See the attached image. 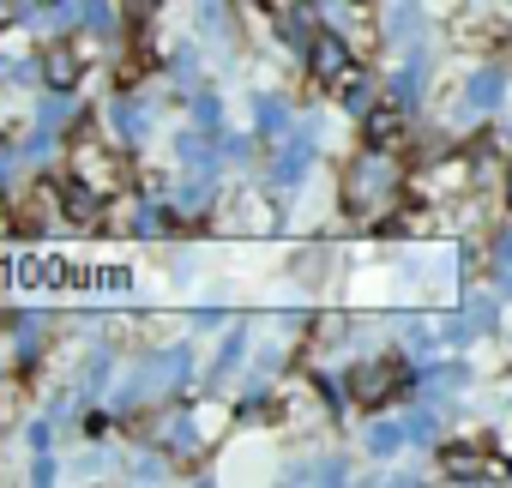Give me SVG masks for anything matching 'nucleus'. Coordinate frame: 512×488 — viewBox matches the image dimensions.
I'll return each instance as SVG.
<instances>
[{
  "label": "nucleus",
  "instance_id": "obj_1",
  "mask_svg": "<svg viewBox=\"0 0 512 488\" xmlns=\"http://www.w3.org/2000/svg\"><path fill=\"white\" fill-rule=\"evenodd\" d=\"M392 187H398V169H392V163L380 157V145H374V157H362V163L350 169V205L368 211V205H380Z\"/></svg>",
  "mask_w": 512,
  "mask_h": 488
},
{
  "label": "nucleus",
  "instance_id": "obj_2",
  "mask_svg": "<svg viewBox=\"0 0 512 488\" xmlns=\"http://www.w3.org/2000/svg\"><path fill=\"white\" fill-rule=\"evenodd\" d=\"M308 73L314 79H350V49H344V37H314V49H308Z\"/></svg>",
  "mask_w": 512,
  "mask_h": 488
},
{
  "label": "nucleus",
  "instance_id": "obj_3",
  "mask_svg": "<svg viewBox=\"0 0 512 488\" xmlns=\"http://www.w3.org/2000/svg\"><path fill=\"white\" fill-rule=\"evenodd\" d=\"M181 374H187V350L175 344V350H163V356L151 362V374H145V380H133V386H127V398H133V392H157V386H175Z\"/></svg>",
  "mask_w": 512,
  "mask_h": 488
},
{
  "label": "nucleus",
  "instance_id": "obj_4",
  "mask_svg": "<svg viewBox=\"0 0 512 488\" xmlns=\"http://www.w3.org/2000/svg\"><path fill=\"white\" fill-rule=\"evenodd\" d=\"M500 97H506V79H500L494 67H482V73H470V85H464V103H470L476 115H488V109H500Z\"/></svg>",
  "mask_w": 512,
  "mask_h": 488
},
{
  "label": "nucleus",
  "instance_id": "obj_5",
  "mask_svg": "<svg viewBox=\"0 0 512 488\" xmlns=\"http://www.w3.org/2000/svg\"><path fill=\"white\" fill-rule=\"evenodd\" d=\"M308 157H314V133H296V139L278 151V169H272V175H278L284 187H296V181H302V169H308Z\"/></svg>",
  "mask_w": 512,
  "mask_h": 488
},
{
  "label": "nucleus",
  "instance_id": "obj_6",
  "mask_svg": "<svg viewBox=\"0 0 512 488\" xmlns=\"http://www.w3.org/2000/svg\"><path fill=\"white\" fill-rule=\"evenodd\" d=\"M446 476L452 482H500L506 470L488 464V458H476V452H446Z\"/></svg>",
  "mask_w": 512,
  "mask_h": 488
},
{
  "label": "nucleus",
  "instance_id": "obj_7",
  "mask_svg": "<svg viewBox=\"0 0 512 488\" xmlns=\"http://www.w3.org/2000/svg\"><path fill=\"white\" fill-rule=\"evenodd\" d=\"M109 133H115V139H127V145H133V139H145V109H139L133 97H115V103H109Z\"/></svg>",
  "mask_w": 512,
  "mask_h": 488
},
{
  "label": "nucleus",
  "instance_id": "obj_8",
  "mask_svg": "<svg viewBox=\"0 0 512 488\" xmlns=\"http://www.w3.org/2000/svg\"><path fill=\"white\" fill-rule=\"evenodd\" d=\"M350 392H356L362 404H380V398L392 392V368H356V374H350Z\"/></svg>",
  "mask_w": 512,
  "mask_h": 488
},
{
  "label": "nucleus",
  "instance_id": "obj_9",
  "mask_svg": "<svg viewBox=\"0 0 512 488\" xmlns=\"http://www.w3.org/2000/svg\"><path fill=\"white\" fill-rule=\"evenodd\" d=\"M79 175H85V187H97V193H103V187H115V163H109L97 145H85V151H79Z\"/></svg>",
  "mask_w": 512,
  "mask_h": 488
},
{
  "label": "nucleus",
  "instance_id": "obj_10",
  "mask_svg": "<svg viewBox=\"0 0 512 488\" xmlns=\"http://www.w3.org/2000/svg\"><path fill=\"white\" fill-rule=\"evenodd\" d=\"M284 37H290L296 49H314V37H320V31H314V19H308V7H296V13H284Z\"/></svg>",
  "mask_w": 512,
  "mask_h": 488
},
{
  "label": "nucleus",
  "instance_id": "obj_11",
  "mask_svg": "<svg viewBox=\"0 0 512 488\" xmlns=\"http://www.w3.org/2000/svg\"><path fill=\"white\" fill-rule=\"evenodd\" d=\"M284 115H290V109H284L278 97H260V103H253V121H260V133H266V139H272V133H284Z\"/></svg>",
  "mask_w": 512,
  "mask_h": 488
},
{
  "label": "nucleus",
  "instance_id": "obj_12",
  "mask_svg": "<svg viewBox=\"0 0 512 488\" xmlns=\"http://www.w3.org/2000/svg\"><path fill=\"white\" fill-rule=\"evenodd\" d=\"M386 37H392V43H416V7H392Z\"/></svg>",
  "mask_w": 512,
  "mask_h": 488
},
{
  "label": "nucleus",
  "instance_id": "obj_13",
  "mask_svg": "<svg viewBox=\"0 0 512 488\" xmlns=\"http://www.w3.org/2000/svg\"><path fill=\"white\" fill-rule=\"evenodd\" d=\"M43 73H49V85H61V91H67L79 67H73V55H67V49H49V61H43Z\"/></svg>",
  "mask_w": 512,
  "mask_h": 488
},
{
  "label": "nucleus",
  "instance_id": "obj_14",
  "mask_svg": "<svg viewBox=\"0 0 512 488\" xmlns=\"http://www.w3.org/2000/svg\"><path fill=\"white\" fill-rule=\"evenodd\" d=\"M398 139V115L392 109H374L368 115V145H392Z\"/></svg>",
  "mask_w": 512,
  "mask_h": 488
},
{
  "label": "nucleus",
  "instance_id": "obj_15",
  "mask_svg": "<svg viewBox=\"0 0 512 488\" xmlns=\"http://www.w3.org/2000/svg\"><path fill=\"white\" fill-rule=\"evenodd\" d=\"M404 434H410V428H398V422H374V428H368V446H374V452H398Z\"/></svg>",
  "mask_w": 512,
  "mask_h": 488
},
{
  "label": "nucleus",
  "instance_id": "obj_16",
  "mask_svg": "<svg viewBox=\"0 0 512 488\" xmlns=\"http://www.w3.org/2000/svg\"><path fill=\"white\" fill-rule=\"evenodd\" d=\"M163 440H169V446H181V452H187V446H193V440H199V434H193V422H187V416H181V410H175V416H169V422H163Z\"/></svg>",
  "mask_w": 512,
  "mask_h": 488
},
{
  "label": "nucleus",
  "instance_id": "obj_17",
  "mask_svg": "<svg viewBox=\"0 0 512 488\" xmlns=\"http://www.w3.org/2000/svg\"><path fill=\"white\" fill-rule=\"evenodd\" d=\"M199 25H205V37H229V19H223V7H211V0H205V7H199Z\"/></svg>",
  "mask_w": 512,
  "mask_h": 488
},
{
  "label": "nucleus",
  "instance_id": "obj_18",
  "mask_svg": "<svg viewBox=\"0 0 512 488\" xmlns=\"http://www.w3.org/2000/svg\"><path fill=\"white\" fill-rule=\"evenodd\" d=\"M392 91H398L404 103H416V97H422V73H416V67H404V73L392 79Z\"/></svg>",
  "mask_w": 512,
  "mask_h": 488
},
{
  "label": "nucleus",
  "instance_id": "obj_19",
  "mask_svg": "<svg viewBox=\"0 0 512 488\" xmlns=\"http://www.w3.org/2000/svg\"><path fill=\"white\" fill-rule=\"evenodd\" d=\"M344 109H350V115L368 109V79H362V73H350V85H344Z\"/></svg>",
  "mask_w": 512,
  "mask_h": 488
},
{
  "label": "nucleus",
  "instance_id": "obj_20",
  "mask_svg": "<svg viewBox=\"0 0 512 488\" xmlns=\"http://www.w3.org/2000/svg\"><path fill=\"white\" fill-rule=\"evenodd\" d=\"M67 115H73V103H67V97H43V127H61Z\"/></svg>",
  "mask_w": 512,
  "mask_h": 488
},
{
  "label": "nucleus",
  "instance_id": "obj_21",
  "mask_svg": "<svg viewBox=\"0 0 512 488\" xmlns=\"http://www.w3.org/2000/svg\"><path fill=\"white\" fill-rule=\"evenodd\" d=\"M241 350H247V338H241V332H235V338H229V344H223V356H217V368H211V374H229V368H235V362H241Z\"/></svg>",
  "mask_w": 512,
  "mask_h": 488
},
{
  "label": "nucleus",
  "instance_id": "obj_22",
  "mask_svg": "<svg viewBox=\"0 0 512 488\" xmlns=\"http://www.w3.org/2000/svg\"><path fill=\"white\" fill-rule=\"evenodd\" d=\"M85 19H91V31H109L115 19H109V0H85Z\"/></svg>",
  "mask_w": 512,
  "mask_h": 488
},
{
  "label": "nucleus",
  "instance_id": "obj_23",
  "mask_svg": "<svg viewBox=\"0 0 512 488\" xmlns=\"http://www.w3.org/2000/svg\"><path fill=\"white\" fill-rule=\"evenodd\" d=\"M404 428H410V440H434V416H428V410H416Z\"/></svg>",
  "mask_w": 512,
  "mask_h": 488
},
{
  "label": "nucleus",
  "instance_id": "obj_24",
  "mask_svg": "<svg viewBox=\"0 0 512 488\" xmlns=\"http://www.w3.org/2000/svg\"><path fill=\"white\" fill-rule=\"evenodd\" d=\"M163 223H169V217H163ZM163 223H157V205H145V211H139V235H157Z\"/></svg>",
  "mask_w": 512,
  "mask_h": 488
},
{
  "label": "nucleus",
  "instance_id": "obj_25",
  "mask_svg": "<svg viewBox=\"0 0 512 488\" xmlns=\"http://www.w3.org/2000/svg\"><path fill=\"white\" fill-rule=\"evenodd\" d=\"M314 476H320V482H344V464H338V458H326V464H320Z\"/></svg>",
  "mask_w": 512,
  "mask_h": 488
},
{
  "label": "nucleus",
  "instance_id": "obj_26",
  "mask_svg": "<svg viewBox=\"0 0 512 488\" xmlns=\"http://www.w3.org/2000/svg\"><path fill=\"white\" fill-rule=\"evenodd\" d=\"M500 272H512V229L500 235Z\"/></svg>",
  "mask_w": 512,
  "mask_h": 488
},
{
  "label": "nucleus",
  "instance_id": "obj_27",
  "mask_svg": "<svg viewBox=\"0 0 512 488\" xmlns=\"http://www.w3.org/2000/svg\"><path fill=\"white\" fill-rule=\"evenodd\" d=\"M151 7H157V0H127V13H133V19H145Z\"/></svg>",
  "mask_w": 512,
  "mask_h": 488
},
{
  "label": "nucleus",
  "instance_id": "obj_28",
  "mask_svg": "<svg viewBox=\"0 0 512 488\" xmlns=\"http://www.w3.org/2000/svg\"><path fill=\"white\" fill-rule=\"evenodd\" d=\"M506 199H512V169H506Z\"/></svg>",
  "mask_w": 512,
  "mask_h": 488
}]
</instances>
